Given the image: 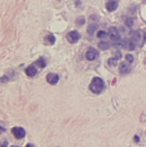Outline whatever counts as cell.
<instances>
[{
  "mask_svg": "<svg viewBox=\"0 0 146 147\" xmlns=\"http://www.w3.org/2000/svg\"><path fill=\"white\" fill-rule=\"evenodd\" d=\"M105 87H106V85H105L104 81L98 77L94 78L89 84V90L95 94L102 93L105 90Z\"/></svg>",
  "mask_w": 146,
  "mask_h": 147,
  "instance_id": "cell-1",
  "label": "cell"
},
{
  "mask_svg": "<svg viewBox=\"0 0 146 147\" xmlns=\"http://www.w3.org/2000/svg\"><path fill=\"white\" fill-rule=\"evenodd\" d=\"M80 37H81L80 34H79L77 31H76V30L71 31V32H69V33L66 34V39H67V40H68L70 43H71V44L77 43V42L79 40Z\"/></svg>",
  "mask_w": 146,
  "mask_h": 147,
  "instance_id": "cell-2",
  "label": "cell"
},
{
  "mask_svg": "<svg viewBox=\"0 0 146 147\" xmlns=\"http://www.w3.org/2000/svg\"><path fill=\"white\" fill-rule=\"evenodd\" d=\"M11 133L13 134V135L18 139V140H21V139H23L25 136H26V132L25 130L22 128V127H14L12 129H11Z\"/></svg>",
  "mask_w": 146,
  "mask_h": 147,
  "instance_id": "cell-3",
  "label": "cell"
},
{
  "mask_svg": "<svg viewBox=\"0 0 146 147\" xmlns=\"http://www.w3.org/2000/svg\"><path fill=\"white\" fill-rule=\"evenodd\" d=\"M110 38L112 40H114V42L116 41H119L120 40V33H119V30L117 28L115 27H112L109 28V33H108Z\"/></svg>",
  "mask_w": 146,
  "mask_h": 147,
  "instance_id": "cell-4",
  "label": "cell"
},
{
  "mask_svg": "<svg viewBox=\"0 0 146 147\" xmlns=\"http://www.w3.org/2000/svg\"><path fill=\"white\" fill-rule=\"evenodd\" d=\"M99 55V52L97 50H96L95 48L89 47L86 53V59L89 61H93L95 60Z\"/></svg>",
  "mask_w": 146,
  "mask_h": 147,
  "instance_id": "cell-5",
  "label": "cell"
},
{
  "mask_svg": "<svg viewBox=\"0 0 146 147\" xmlns=\"http://www.w3.org/2000/svg\"><path fill=\"white\" fill-rule=\"evenodd\" d=\"M119 6V1L118 0H108L106 3V8L109 12H113L117 9Z\"/></svg>",
  "mask_w": 146,
  "mask_h": 147,
  "instance_id": "cell-6",
  "label": "cell"
},
{
  "mask_svg": "<svg viewBox=\"0 0 146 147\" xmlns=\"http://www.w3.org/2000/svg\"><path fill=\"white\" fill-rule=\"evenodd\" d=\"M131 70H132L131 65L128 63H126V62H122L120 65L119 71H120V73L122 74V75H126V74L130 73Z\"/></svg>",
  "mask_w": 146,
  "mask_h": 147,
  "instance_id": "cell-7",
  "label": "cell"
},
{
  "mask_svg": "<svg viewBox=\"0 0 146 147\" xmlns=\"http://www.w3.org/2000/svg\"><path fill=\"white\" fill-rule=\"evenodd\" d=\"M59 80V77L56 73H49L46 75V81L52 85L57 84Z\"/></svg>",
  "mask_w": 146,
  "mask_h": 147,
  "instance_id": "cell-8",
  "label": "cell"
},
{
  "mask_svg": "<svg viewBox=\"0 0 146 147\" xmlns=\"http://www.w3.org/2000/svg\"><path fill=\"white\" fill-rule=\"evenodd\" d=\"M25 72H26V74L28 77H31L32 78V77H34L37 74V69L35 68V66L34 65H29L28 67L26 68Z\"/></svg>",
  "mask_w": 146,
  "mask_h": 147,
  "instance_id": "cell-9",
  "label": "cell"
},
{
  "mask_svg": "<svg viewBox=\"0 0 146 147\" xmlns=\"http://www.w3.org/2000/svg\"><path fill=\"white\" fill-rule=\"evenodd\" d=\"M125 48H127L130 51H133L136 48V41H134L133 40H126V47H125Z\"/></svg>",
  "mask_w": 146,
  "mask_h": 147,
  "instance_id": "cell-10",
  "label": "cell"
},
{
  "mask_svg": "<svg viewBox=\"0 0 146 147\" xmlns=\"http://www.w3.org/2000/svg\"><path fill=\"white\" fill-rule=\"evenodd\" d=\"M55 41H56V39L54 35L52 34H49L45 37V43H46V45H53Z\"/></svg>",
  "mask_w": 146,
  "mask_h": 147,
  "instance_id": "cell-11",
  "label": "cell"
},
{
  "mask_svg": "<svg viewBox=\"0 0 146 147\" xmlns=\"http://www.w3.org/2000/svg\"><path fill=\"white\" fill-rule=\"evenodd\" d=\"M98 47L100 50L103 51V50H107L108 48H110V44L107 41H101L98 43Z\"/></svg>",
  "mask_w": 146,
  "mask_h": 147,
  "instance_id": "cell-12",
  "label": "cell"
},
{
  "mask_svg": "<svg viewBox=\"0 0 146 147\" xmlns=\"http://www.w3.org/2000/svg\"><path fill=\"white\" fill-rule=\"evenodd\" d=\"M96 29H97V25L95 24V23H91V24H89V25L88 26V33H89L90 35H92V34L96 32Z\"/></svg>",
  "mask_w": 146,
  "mask_h": 147,
  "instance_id": "cell-13",
  "label": "cell"
},
{
  "mask_svg": "<svg viewBox=\"0 0 146 147\" xmlns=\"http://www.w3.org/2000/svg\"><path fill=\"white\" fill-rule=\"evenodd\" d=\"M131 36H132V40H133L134 41H139L140 39V34L139 31H133L131 32Z\"/></svg>",
  "mask_w": 146,
  "mask_h": 147,
  "instance_id": "cell-14",
  "label": "cell"
},
{
  "mask_svg": "<svg viewBox=\"0 0 146 147\" xmlns=\"http://www.w3.org/2000/svg\"><path fill=\"white\" fill-rule=\"evenodd\" d=\"M36 64H38V65H39L40 67L44 68V67H46V59H45L43 57H40V58L36 61Z\"/></svg>",
  "mask_w": 146,
  "mask_h": 147,
  "instance_id": "cell-15",
  "label": "cell"
},
{
  "mask_svg": "<svg viewBox=\"0 0 146 147\" xmlns=\"http://www.w3.org/2000/svg\"><path fill=\"white\" fill-rule=\"evenodd\" d=\"M84 23H85V18H84V16H79V17L77 18V20H76V24H77V26H83Z\"/></svg>",
  "mask_w": 146,
  "mask_h": 147,
  "instance_id": "cell-16",
  "label": "cell"
},
{
  "mask_svg": "<svg viewBox=\"0 0 146 147\" xmlns=\"http://www.w3.org/2000/svg\"><path fill=\"white\" fill-rule=\"evenodd\" d=\"M108 63L111 66H115V65H117V63H118V58H110L108 59Z\"/></svg>",
  "mask_w": 146,
  "mask_h": 147,
  "instance_id": "cell-17",
  "label": "cell"
},
{
  "mask_svg": "<svg viewBox=\"0 0 146 147\" xmlns=\"http://www.w3.org/2000/svg\"><path fill=\"white\" fill-rule=\"evenodd\" d=\"M133 23H134V21H133V19L131 18V17L127 18V19L126 20V25L127 27H129V28H132V27L133 26Z\"/></svg>",
  "mask_w": 146,
  "mask_h": 147,
  "instance_id": "cell-18",
  "label": "cell"
},
{
  "mask_svg": "<svg viewBox=\"0 0 146 147\" xmlns=\"http://www.w3.org/2000/svg\"><path fill=\"white\" fill-rule=\"evenodd\" d=\"M107 35H108V34L105 31H102V30H100L98 32V34H97L98 38H105V37H107Z\"/></svg>",
  "mask_w": 146,
  "mask_h": 147,
  "instance_id": "cell-19",
  "label": "cell"
},
{
  "mask_svg": "<svg viewBox=\"0 0 146 147\" xmlns=\"http://www.w3.org/2000/svg\"><path fill=\"white\" fill-rule=\"evenodd\" d=\"M126 61L129 62V63H133V60H134L133 56L132 54H126Z\"/></svg>",
  "mask_w": 146,
  "mask_h": 147,
  "instance_id": "cell-20",
  "label": "cell"
},
{
  "mask_svg": "<svg viewBox=\"0 0 146 147\" xmlns=\"http://www.w3.org/2000/svg\"><path fill=\"white\" fill-rule=\"evenodd\" d=\"M135 140H135L136 142H139V138L138 136H135Z\"/></svg>",
  "mask_w": 146,
  "mask_h": 147,
  "instance_id": "cell-21",
  "label": "cell"
},
{
  "mask_svg": "<svg viewBox=\"0 0 146 147\" xmlns=\"http://www.w3.org/2000/svg\"><path fill=\"white\" fill-rule=\"evenodd\" d=\"M144 40H145V41L146 42V32L144 34Z\"/></svg>",
  "mask_w": 146,
  "mask_h": 147,
  "instance_id": "cell-22",
  "label": "cell"
}]
</instances>
